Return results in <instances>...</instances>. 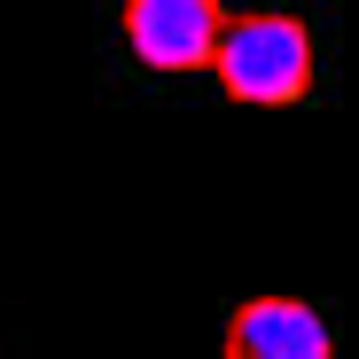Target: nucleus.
<instances>
[{"label": "nucleus", "instance_id": "f257e3e1", "mask_svg": "<svg viewBox=\"0 0 359 359\" xmlns=\"http://www.w3.org/2000/svg\"><path fill=\"white\" fill-rule=\"evenodd\" d=\"M211 71H219V86L234 102L289 109V102H305L313 79H320V39H313L305 16H289V8H250V16H226L219 24Z\"/></svg>", "mask_w": 359, "mask_h": 359}, {"label": "nucleus", "instance_id": "7ed1b4c3", "mask_svg": "<svg viewBox=\"0 0 359 359\" xmlns=\"http://www.w3.org/2000/svg\"><path fill=\"white\" fill-rule=\"evenodd\" d=\"M226 359H336V328L305 297H250L226 313Z\"/></svg>", "mask_w": 359, "mask_h": 359}, {"label": "nucleus", "instance_id": "f03ea898", "mask_svg": "<svg viewBox=\"0 0 359 359\" xmlns=\"http://www.w3.org/2000/svg\"><path fill=\"white\" fill-rule=\"evenodd\" d=\"M126 47L141 71H164V79H188V71H211V47H219V24L226 8L219 0H126Z\"/></svg>", "mask_w": 359, "mask_h": 359}]
</instances>
